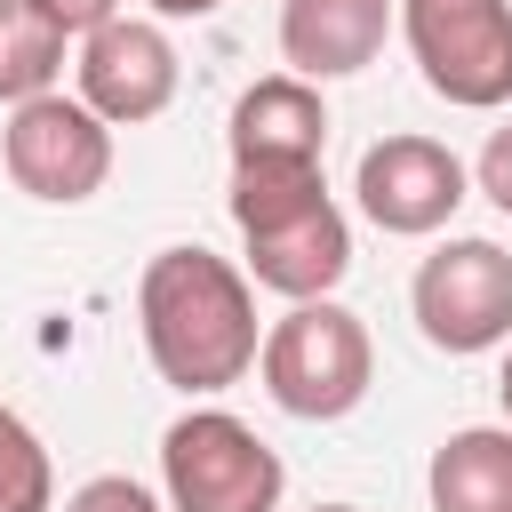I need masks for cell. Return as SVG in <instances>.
Listing matches in <instances>:
<instances>
[{"label":"cell","instance_id":"obj_1","mask_svg":"<svg viewBox=\"0 0 512 512\" xmlns=\"http://www.w3.org/2000/svg\"><path fill=\"white\" fill-rule=\"evenodd\" d=\"M136 328H144V352L160 368V384L208 400L224 384H240L256 368V280L240 264H224L216 248H160L136 280Z\"/></svg>","mask_w":512,"mask_h":512},{"label":"cell","instance_id":"obj_2","mask_svg":"<svg viewBox=\"0 0 512 512\" xmlns=\"http://www.w3.org/2000/svg\"><path fill=\"white\" fill-rule=\"evenodd\" d=\"M232 224L248 240V280L304 304V296H336V280L352 272V224L328 200L320 160H256L232 168Z\"/></svg>","mask_w":512,"mask_h":512},{"label":"cell","instance_id":"obj_3","mask_svg":"<svg viewBox=\"0 0 512 512\" xmlns=\"http://www.w3.org/2000/svg\"><path fill=\"white\" fill-rule=\"evenodd\" d=\"M256 376L272 392V408L304 416V424H336L368 400L376 384V344H368V320L336 296H304L288 304L264 344H256Z\"/></svg>","mask_w":512,"mask_h":512},{"label":"cell","instance_id":"obj_4","mask_svg":"<svg viewBox=\"0 0 512 512\" xmlns=\"http://www.w3.org/2000/svg\"><path fill=\"white\" fill-rule=\"evenodd\" d=\"M160 488L168 512H280L288 464L232 408H184L160 432Z\"/></svg>","mask_w":512,"mask_h":512},{"label":"cell","instance_id":"obj_5","mask_svg":"<svg viewBox=\"0 0 512 512\" xmlns=\"http://www.w3.org/2000/svg\"><path fill=\"white\" fill-rule=\"evenodd\" d=\"M400 32L440 104H512V0H400Z\"/></svg>","mask_w":512,"mask_h":512},{"label":"cell","instance_id":"obj_6","mask_svg":"<svg viewBox=\"0 0 512 512\" xmlns=\"http://www.w3.org/2000/svg\"><path fill=\"white\" fill-rule=\"evenodd\" d=\"M0 168H8L16 192L48 200V208H80V200H96L104 176H112V128H104L80 96H64V88L24 96V104H8Z\"/></svg>","mask_w":512,"mask_h":512},{"label":"cell","instance_id":"obj_7","mask_svg":"<svg viewBox=\"0 0 512 512\" xmlns=\"http://www.w3.org/2000/svg\"><path fill=\"white\" fill-rule=\"evenodd\" d=\"M416 328L432 352H496L512 344V256L496 240H440L424 264H416Z\"/></svg>","mask_w":512,"mask_h":512},{"label":"cell","instance_id":"obj_8","mask_svg":"<svg viewBox=\"0 0 512 512\" xmlns=\"http://www.w3.org/2000/svg\"><path fill=\"white\" fill-rule=\"evenodd\" d=\"M464 184H472L464 160H456L440 136H416V128L376 136V144L360 152V176H352L360 216H368L376 232H392V240H424V232H440V224L472 200Z\"/></svg>","mask_w":512,"mask_h":512},{"label":"cell","instance_id":"obj_9","mask_svg":"<svg viewBox=\"0 0 512 512\" xmlns=\"http://www.w3.org/2000/svg\"><path fill=\"white\" fill-rule=\"evenodd\" d=\"M176 40L144 16H104L96 32H80V104L104 128H144L176 104Z\"/></svg>","mask_w":512,"mask_h":512},{"label":"cell","instance_id":"obj_10","mask_svg":"<svg viewBox=\"0 0 512 512\" xmlns=\"http://www.w3.org/2000/svg\"><path fill=\"white\" fill-rule=\"evenodd\" d=\"M400 0H280V64L296 80H352L384 56Z\"/></svg>","mask_w":512,"mask_h":512},{"label":"cell","instance_id":"obj_11","mask_svg":"<svg viewBox=\"0 0 512 512\" xmlns=\"http://www.w3.org/2000/svg\"><path fill=\"white\" fill-rule=\"evenodd\" d=\"M328 152V104L312 80L296 72H272L256 88H240L232 104V168H256V160H320Z\"/></svg>","mask_w":512,"mask_h":512},{"label":"cell","instance_id":"obj_12","mask_svg":"<svg viewBox=\"0 0 512 512\" xmlns=\"http://www.w3.org/2000/svg\"><path fill=\"white\" fill-rule=\"evenodd\" d=\"M432 512H512V424H464L432 448Z\"/></svg>","mask_w":512,"mask_h":512},{"label":"cell","instance_id":"obj_13","mask_svg":"<svg viewBox=\"0 0 512 512\" xmlns=\"http://www.w3.org/2000/svg\"><path fill=\"white\" fill-rule=\"evenodd\" d=\"M64 72V32L32 0H0V104L48 96Z\"/></svg>","mask_w":512,"mask_h":512},{"label":"cell","instance_id":"obj_14","mask_svg":"<svg viewBox=\"0 0 512 512\" xmlns=\"http://www.w3.org/2000/svg\"><path fill=\"white\" fill-rule=\"evenodd\" d=\"M0 512H56V464L16 408H0Z\"/></svg>","mask_w":512,"mask_h":512},{"label":"cell","instance_id":"obj_15","mask_svg":"<svg viewBox=\"0 0 512 512\" xmlns=\"http://www.w3.org/2000/svg\"><path fill=\"white\" fill-rule=\"evenodd\" d=\"M64 512H168V504L144 480H128V472H96V480H80L64 496Z\"/></svg>","mask_w":512,"mask_h":512},{"label":"cell","instance_id":"obj_16","mask_svg":"<svg viewBox=\"0 0 512 512\" xmlns=\"http://www.w3.org/2000/svg\"><path fill=\"white\" fill-rule=\"evenodd\" d=\"M472 176H480V192L512 216V128H496V136L480 144V168H472Z\"/></svg>","mask_w":512,"mask_h":512},{"label":"cell","instance_id":"obj_17","mask_svg":"<svg viewBox=\"0 0 512 512\" xmlns=\"http://www.w3.org/2000/svg\"><path fill=\"white\" fill-rule=\"evenodd\" d=\"M32 8H40L64 40H72V32H96L104 16H120V0H32Z\"/></svg>","mask_w":512,"mask_h":512},{"label":"cell","instance_id":"obj_18","mask_svg":"<svg viewBox=\"0 0 512 512\" xmlns=\"http://www.w3.org/2000/svg\"><path fill=\"white\" fill-rule=\"evenodd\" d=\"M144 8H152V16H176V24H184V16H216L224 0H144Z\"/></svg>","mask_w":512,"mask_h":512},{"label":"cell","instance_id":"obj_19","mask_svg":"<svg viewBox=\"0 0 512 512\" xmlns=\"http://www.w3.org/2000/svg\"><path fill=\"white\" fill-rule=\"evenodd\" d=\"M496 400H504V424H512V352H504V376H496Z\"/></svg>","mask_w":512,"mask_h":512},{"label":"cell","instance_id":"obj_20","mask_svg":"<svg viewBox=\"0 0 512 512\" xmlns=\"http://www.w3.org/2000/svg\"><path fill=\"white\" fill-rule=\"evenodd\" d=\"M312 512H360V504H312Z\"/></svg>","mask_w":512,"mask_h":512}]
</instances>
